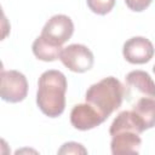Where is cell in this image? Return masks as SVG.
<instances>
[{"instance_id":"8","label":"cell","mask_w":155,"mask_h":155,"mask_svg":"<svg viewBox=\"0 0 155 155\" xmlns=\"http://www.w3.org/2000/svg\"><path fill=\"white\" fill-rule=\"evenodd\" d=\"M105 120L107 117H104L93 105L87 102L74 105L70 111V122L76 130L80 131L92 130Z\"/></svg>"},{"instance_id":"10","label":"cell","mask_w":155,"mask_h":155,"mask_svg":"<svg viewBox=\"0 0 155 155\" xmlns=\"http://www.w3.org/2000/svg\"><path fill=\"white\" fill-rule=\"evenodd\" d=\"M120 131H133L140 134L145 131V127L133 110H124L119 113L117 116L111 122L109 133L110 136H113L114 133L120 132Z\"/></svg>"},{"instance_id":"15","label":"cell","mask_w":155,"mask_h":155,"mask_svg":"<svg viewBox=\"0 0 155 155\" xmlns=\"http://www.w3.org/2000/svg\"><path fill=\"white\" fill-rule=\"evenodd\" d=\"M151 1L153 0H125V4L130 10L134 12H142L151 4Z\"/></svg>"},{"instance_id":"5","label":"cell","mask_w":155,"mask_h":155,"mask_svg":"<svg viewBox=\"0 0 155 155\" xmlns=\"http://www.w3.org/2000/svg\"><path fill=\"white\" fill-rule=\"evenodd\" d=\"M74 33V23L70 17L65 15L52 16L41 30V36L53 45L62 46L67 42Z\"/></svg>"},{"instance_id":"1","label":"cell","mask_w":155,"mask_h":155,"mask_svg":"<svg viewBox=\"0 0 155 155\" xmlns=\"http://www.w3.org/2000/svg\"><path fill=\"white\" fill-rule=\"evenodd\" d=\"M65 75L54 69L44 71L38 81L36 104L39 109L48 117H58L65 109L67 92Z\"/></svg>"},{"instance_id":"6","label":"cell","mask_w":155,"mask_h":155,"mask_svg":"<svg viewBox=\"0 0 155 155\" xmlns=\"http://www.w3.org/2000/svg\"><path fill=\"white\" fill-rule=\"evenodd\" d=\"M125 81V96L130 102L136 96L155 98V82L147 71L132 70L126 75Z\"/></svg>"},{"instance_id":"7","label":"cell","mask_w":155,"mask_h":155,"mask_svg":"<svg viewBox=\"0 0 155 155\" xmlns=\"http://www.w3.org/2000/svg\"><path fill=\"white\" fill-rule=\"evenodd\" d=\"M122 54L131 64H144L153 58L154 46L151 41L144 36H133L124 44Z\"/></svg>"},{"instance_id":"3","label":"cell","mask_w":155,"mask_h":155,"mask_svg":"<svg viewBox=\"0 0 155 155\" xmlns=\"http://www.w3.org/2000/svg\"><path fill=\"white\" fill-rule=\"evenodd\" d=\"M0 94L5 102H22L28 94V81L24 74L18 70H2Z\"/></svg>"},{"instance_id":"16","label":"cell","mask_w":155,"mask_h":155,"mask_svg":"<svg viewBox=\"0 0 155 155\" xmlns=\"http://www.w3.org/2000/svg\"><path fill=\"white\" fill-rule=\"evenodd\" d=\"M153 71H154V73H155V65H154V67H153Z\"/></svg>"},{"instance_id":"2","label":"cell","mask_w":155,"mask_h":155,"mask_svg":"<svg viewBox=\"0 0 155 155\" xmlns=\"http://www.w3.org/2000/svg\"><path fill=\"white\" fill-rule=\"evenodd\" d=\"M124 97L125 86L114 76L104 78L91 85L85 94L86 102L93 105L107 119L121 107Z\"/></svg>"},{"instance_id":"4","label":"cell","mask_w":155,"mask_h":155,"mask_svg":"<svg viewBox=\"0 0 155 155\" xmlns=\"http://www.w3.org/2000/svg\"><path fill=\"white\" fill-rule=\"evenodd\" d=\"M61 62L74 73H85L93 67L94 57L92 51L81 44H71L62 50Z\"/></svg>"},{"instance_id":"11","label":"cell","mask_w":155,"mask_h":155,"mask_svg":"<svg viewBox=\"0 0 155 155\" xmlns=\"http://www.w3.org/2000/svg\"><path fill=\"white\" fill-rule=\"evenodd\" d=\"M31 50H33L34 56L38 59L44 61V62H53L61 57L63 47L48 42L40 35L34 40L31 45Z\"/></svg>"},{"instance_id":"12","label":"cell","mask_w":155,"mask_h":155,"mask_svg":"<svg viewBox=\"0 0 155 155\" xmlns=\"http://www.w3.org/2000/svg\"><path fill=\"white\" fill-rule=\"evenodd\" d=\"M132 110L143 122L145 130L153 128L155 126V98L140 97L133 104Z\"/></svg>"},{"instance_id":"14","label":"cell","mask_w":155,"mask_h":155,"mask_svg":"<svg viewBox=\"0 0 155 155\" xmlns=\"http://www.w3.org/2000/svg\"><path fill=\"white\" fill-rule=\"evenodd\" d=\"M58 154L62 155V154H65V155H69V154H87V150L84 148L82 144L80 143H76V142H68V143H64L59 149H58Z\"/></svg>"},{"instance_id":"9","label":"cell","mask_w":155,"mask_h":155,"mask_svg":"<svg viewBox=\"0 0 155 155\" xmlns=\"http://www.w3.org/2000/svg\"><path fill=\"white\" fill-rule=\"evenodd\" d=\"M142 139L133 131H120L111 136L110 150L114 155H136L139 153Z\"/></svg>"},{"instance_id":"13","label":"cell","mask_w":155,"mask_h":155,"mask_svg":"<svg viewBox=\"0 0 155 155\" xmlns=\"http://www.w3.org/2000/svg\"><path fill=\"white\" fill-rule=\"evenodd\" d=\"M116 0H86L88 8L97 15H107L115 6Z\"/></svg>"}]
</instances>
